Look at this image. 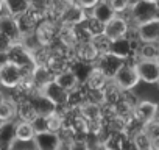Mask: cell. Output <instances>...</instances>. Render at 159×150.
<instances>
[{"label":"cell","instance_id":"cell-14","mask_svg":"<svg viewBox=\"0 0 159 150\" xmlns=\"http://www.w3.org/2000/svg\"><path fill=\"white\" fill-rule=\"evenodd\" d=\"M76 111L81 114L88 122L103 119V105H102V102H97V100H92V99H89L84 103H81Z\"/></svg>","mask_w":159,"mask_h":150},{"label":"cell","instance_id":"cell-33","mask_svg":"<svg viewBox=\"0 0 159 150\" xmlns=\"http://www.w3.org/2000/svg\"><path fill=\"white\" fill-rule=\"evenodd\" d=\"M13 44H14V42H13L11 39H8V38H5V36H0V52L7 53V52L11 49Z\"/></svg>","mask_w":159,"mask_h":150},{"label":"cell","instance_id":"cell-38","mask_svg":"<svg viewBox=\"0 0 159 150\" xmlns=\"http://www.w3.org/2000/svg\"><path fill=\"white\" fill-rule=\"evenodd\" d=\"M156 85H157V88H159V82H157V83H156Z\"/></svg>","mask_w":159,"mask_h":150},{"label":"cell","instance_id":"cell-27","mask_svg":"<svg viewBox=\"0 0 159 150\" xmlns=\"http://www.w3.org/2000/svg\"><path fill=\"white\" fill-rule=\"evenodd\" d=\"M159 55V42H142L137 47V59H156Z\"/></svg>","mask_w":159,"mask_h":150},{"label":"cell","instance_id":"cell-11","mask_svg":"<svg viewBox=\"0 0 159 150\" xmlns=\"http://www.w3.org/2000/svg\"><path fill=\"white\" fill-rule=\"evenodd\" d=\"M137 27V35L142 42H159V17L142 22Z\"/></svg>","mask_w":159,"mask_h":150},{"label":"cell","instance_id":"cell-6","mask_svg":"<svg viewBox=\"0 0 159 150\" xmlns=\"http://www.w3.org/2000/svg\"><path fill=\"white\" fill-rule=\"evenodd\" d=\"M88 14H89L88 10H84L83 7H80L75 0H72V2L59 13L58 22L66 24V25H80L88 17Z\"/></svg>","mask_w":159,"mask_h":150},{"label":"cell","instance_id":"cell-5","mask_svg":"<svg viewBox=\"0 0 159 150\" xmlns=\"http://www.w3.org/2000/svg\"><path fill=\"white\" fill-rule=\"evenodd\" d=\"M133 24L129 22V19L125 16V14H116L109 22L105 24V28H103V33L108 39H119V38H123L126 36L129 27Z\"/></svg>","mask_w":159,"mask_h":150},{"label":"cell","instance_id":"cell-34","mask_svg":"<svg viewBox=\"0 0 159 150\" xmlns=\"http://www.w3.org/2000/svg\"><path fill=\"white\" fill-rule=\"evenodd\" d=\"M75 2H76L80 7H83L84 10H88V11H89V10H91V8L98 2V0H75Z\"/></svg>","mask_w":159,"mask_h":150},{"label":"cell","instance_id":"cell-32","mask_svg":"<svg viewBox=\"0 0 159 150\" xmlns=\"http://www.w3.org/2000/svg\"><path fill=\"white\" fill-rule=\"evenodd\" d=\"M31 124H33L36 133H38V131H45V130H48V125H47V116L38 114V116L31 120Z\"/></svg>","mask_w":159,"mask_h":150},{"label":"cell","instance_id":"cell-8","mask_svg":"<svg viewBox=\"0 0 159 150\" xmlns=\"http://www.w3.org/2000/svg\"><path fill=\"white\" fill-rule=\"evenodd\" d=\"M123 63H125V59L116 56L111 52H105V53H100L98 55V58L94 61V66L97 69H100L109 80H112V77L116 75V72L120 69V66Z\"/></svg>","mask_w":159,"mask_h":150},{"label":"cell","instance_id":"cell-1","mask_svg":"<svg viewBox=\"0 0 159 150\" xmlns=\"http://www.w3.org/2000/svg\"><path fill=\"white\" fill-rule=\"evenodd\" d=\"M131 24L139 25L142 22H147L150 19L159 17V5L157 0H136L131 3L129 11L126 13Z\"/></svg>","mask_w":159,"mask_h":150},{"label":"cell","instance_id":"cell-28","mask_svg":"<svg viewBox=\"0 0 159 150\" xmlns=\"http://www.w3.org/2000/svg\"><path fill=\"white\" fill-rule=\"evenodd\" d=\"M36 130L30 120H16V138L19 139H33Z\"/></svg>","mask_w":159,"mask_h":150},{"label":"cell","instance_id":"cell-4","mask_svg":"<svg viewBox=\"0 0 159 150\" xmlns=\"http://www.w3.org/2000/svg\"><path fill=\"white\" fill-rule=\"evenodd\" d=\"M25 77V72L13 64V63H5L0 66V86L5 88V89H14L20 85V82Z\"/></svg>","mask_w":159,"mask_h":150},{"label":"cell","instance_id":"cell-31","mask_svg":"<svg viewBox=\"0 0 159 150\" xmlns=\"http://www.w3.org/2000/svg\"><path fill=\"white\" fill-rule=\"evenodd\" d=\"M10 148H14V150H17V148H33V150H36V145H34L33 139H19V138H16L11 142Z\"/></svg>","mask_w":159,"mask_h":150},{"label":"cell","instance_id":"cell-35","mask_svg":"<svg viewBox=\"0 0 159 150\" xmlns=\"http://www.w3.org/2000/svg\"><path fill=\"white\" fill-rule=\"evenodd\" d=\"M5 13V8H3V0H0V14Z\"/></svg>","mask_w":159,"mask_h":150},{"label":"cell","instance_id":"cell-37","mask_svg":"<svg viewBox=\"0 0 159 150\" xmlns=\"http://www.w3.org/2000/svg\"><path fill=\"white\" fill-rule=\"evenodd\" d=\"M156 61H157V63H159V55H157V58H156Z\"/></svg>","mask_w":159,"mask_h":150},{"label":"cell","instance_id":"cell-10","mask_svg":"<svg viewBox=\"0 0 159 150\" xmlns=\"http://www.w3.org/2000/svg\"><path fill=\"white\" fill-rule=\"evenodd\" d=\"M36 150H58L61 147V138L56 131H38L33 138Z\"/></svg>","mask_w":159,"mask_h":150},{"label":"cell","instance_id":"cell-17","mask_svg":"<svg viewBox=\"0 0 159 150\" xmlns=\"http://www.w3.org/2000/svg\"><path fill=\"white\" fill-rule=\"evenodd\" d=\"M30 100H31V103H33V106H34V110H36L38 114L48 116L50 113L56 111V103L52 102V100H50L42 91L34 92V94L30 97Z\"/></svg>","mask_w":159,"mask_h":150},{"label":"cell","instance_id":"cell-24","mask_svg":"<svg viewBox=\"0 0 159 150\" xmlns=\"http://www.w3.org/2000/svg\"><path fill=\"white\" fill-rule=\"evenodd\" d=\"M31 0H3V8L5 13L11 14V16H19L25 11H28L31 8Z\"/></svg>","mask_w":159,"mask_h":150},{"label":"cell","instance_id":"cell-25","mask_svg":"<svg viewBox=\"0 0 159 150\" xmlns=\"http://www.w3.org/2000/svg\"><path fill=\"white\" fill-rule=\"evenodd\" d=\"M17 114V102L13 97H3L0 102V120H13Z\"/></svg>","mask_w":159,"mask_h":150},{"label":"cell","instance_id":"cell-23","mask_svg":"<svg viewBox=\"0 0 159 150\" xmlns=\"http://www.w3.org/2000/svg\"><path fill=\"white\" fill-rule=\"evenodd\" d=\"M38 116L30 97H24L17 102V114H16V119L19 120H33L34 117Z\"/></svg>","mask_w":159,"mask_h":150},{"label":"cell","instance_id":"cell-2","mask_svg":"<svg viewBox=\"0 0 159 150\" xmlns=\"http://www.w3.org/2000/svg\"><path fill=\"white\" fill-rule=\"evenodd\" d=\"M8 55V61L19 66L24 72H25V77H30L34 66H36V61H34V56L31 55V52L19 41V42H14L11 45V49L7 52Z\"/></svg>","mask_w":159,"mask_h":150},{"label":"cell","instance_id":"cell-19","mask_svg":"<svg viewBox=\"0 0 159 150\" xmlns=\"http://www.w3.org/2000/svg\"><path fill=\"white\" fill-rule=\"evenodd\" d=\"M31 78H33L34 85L38 86V89L41 91L48 82H52L55 78V73L50 70V67L47 64L41 63V64H36L34 66V69L31 72Z\"/></svg>","mask_w":159,"mask_h":150},{"label":"cell","instance_id":"cell-18","mask_svg":"<svg viewBox=\"0 0 159 150\" xmlns=\"http://www.w3.org/2000/svg\"><path fill=\"white\" fill-rule=\"evenodd\" d=\"M108 82H109V78L106 77V75H105L100 69H97V67L94 66L92 70H91V73H89V77H88V80H86V83H84V86H86L91 92H98V94H102V91H103V88L106 86Z\"/></svg>","mask_w":159,"mask_h":150},{"label":"cell","instance_id":"cell-16","mask_svg":"<svg viewBox=\"0 0 159 150\" xmlns=\"http://www.w3.org/2000/svg\"><path fill=\"white\" fill-rule=\"evenodd\" d=\"M89 14H91L94 19H97L98 22L106 24V22H109L117 13H116L114 8L111 7L109 0H98V2L89 10Z\"/></svg>","mask_w":159,"mask_h":150},{"label":"cell","instance_id":"cell-7","mask_svg":"<svg viewBox=\"0 0 159 150\" xmlns=\"http://www.w3.org/2000/svg\"><path fill=\"white\" fill-rule=\"evenodd\" d=\"M136 70L139 73V78L143 83L148 85H156L159 82V63L156 59H137L136 63Z\"/></svg>","mask_w":159,"mask_h":150},{"label":"cell","instance_id":"cell-12","mask_svg":"<svg viewBox=\"0 0 159 150\" xmlns=\"http://www.w3.org/2000/svg\"><path fill=\"white\" fill-rule=\"evenodd\" d=\"M98 50L97 47L94 45L92 39H88V41H81L78 42L73 49V58L76 59H81V61H86V63H92L98 58Z\"/></svg>","mask_w":159,"mask_h":150},{"label":"cell","instance_id":"cell-26","mask_svg":"<svg viewBox=\"0 0 159 150\" xmlns=\"http://www.w3.org/2000/svg\"><path fill=\"white\" fill-rule=\"evenodd\" d=\"M131 139H133V144H134V148L137 150H150L153 148V139L150 138V134L143 130V127L137 131H134L131 134Z\"/></svg>","mask_w":159,"mask_h":150},{"label":"cell","instance_id":"cell-30","mask_svg":"<svg viewBox=\"0 0 159 150\" xmlns=\"http://www.w3.org/2000/svg\"><path fill=\"white\" fill-rule=\"evenodd\" d=\"M109 3L117 14H126L129 11V7H131L129 0H109Z\"/></svg>","mask_w":159,"mask_h":150},{"label":"cell","instance_id":"cell-9","mask_svg":"<svg viewBox=\"0 0 159 150\" xmlns=\"http://www.w3.org/2000/svg\"><path fill=\"white\" fill-rule=\"evenodd\" d=\"M157 108H159V103H156L153 100H139L133 110V116L139 124L145 125L147 122L156 119Z\"/></svg>","mask_w":159,"mask_h":150},{"label":"cell","instance_id":"cell-22","mask_svg":"<svg viewBox=\"0 0 159 150\" xmlns=\"http://www.w3.org/2000/svg\"><path fill=\"white\" fill-rule=\"evenodd\" d=\"M55 82H56L62 89H66L67 92L72 91V89H75L76 86H80V82H78V78H76V75H75V72H73L70 67H67V69H64V70L55 73Z\"/></svg>","mask_w":159,"mask_h":150},{"label":"cell","instance_id":"cell-29","mask_svg":"<svg viewBox=\"0 0 159 150\" xmlns=\"http://www.w3.org/2000/svg\"><path fill=\"white\" fill-rule=\"evenodd\" d=\"M92 42H94V45L97 47L98 53H105V52H108V49H109L111 39H108V38L105 36V33H100V35H97V36L92 38Z\"/></svg>","mask_w":159,"mask_h":150},{"label":"cell","instance_id":"cell-20","mask_svg":"<svg viewBox=\"0 0 159 150\" xmlns=\"http://www.w3.org/2000/svg\"><path fill=\"white\" fill-rule=\"evenodd\" d=\"M16 139V119L0 120V148H10Z\"/></svg>","mask_w":159,"mask_h":150},{"label":"cell","instance_id":"cell-13","mask_svg":"<svg viewBox=\"0 0 159 150\" xmlns=\"http://www.w3.org/2000/svg\"><path fill=\"white\" fill-rule=\"evenodd\" d=\"M0 36H5V38L11 39L13 42L20 41V33L17 30V24H16L14 16H11L8 13L0 14Z\"/></svg>","mask_w":159,"mask_h":150},{"label":"cell","instance_id":"cell-36","mask_svg":"<svg viewBox=\"0 0 159 150\" xmlns=\"http://www.w3.org/2000/svg\"><path fill=\"white\" fill-rule=\"evenodd\" d=\"M3 97H5V94L2 92V89H0V102H2V100H3Z\"/></svg>","mask_w":159,"mask_h":150},{"label":"cell","instance_id":"cell-39","mask_svg":"<svg viewBox=\"0 0 159 150\" xmlns=\"http://www.w3.org/2000/svg\"><path fill=\"white\" fill-rule=\"evenodd\" d=\"M0 88H2V86H0Z\"/></svg>","mask_w":159,"mask_h":150},{"label":"cell","instance_id":"cell-21","mask_svg":"<svg viewBox=\"0 0 159 150\" xmlns=\"http://www.w3.org/2000/svg\"><path fill=\"white\" fill-rule=\"evenodd\" d=\"M122 92L123 91L112 80H109L106 83V86L103 88V91H102V103L109 105V106H116L122 99Z\"/></svg>","mask_w":159,"mask_h":150},{"label":"cell","instance_id":"cell-3","mask_svg":"<svg viewBox=\"0 0 159 150\" xmlns=\"http://www.w3.org/2000/svg\"><path fill=\"white\" fill-rule=\"evenodd\" d=\"M112 82L122 89V91H129V89H134L139 83H140V78H139V73L136 70V64L133 61H125L120 69L116 72V75L112 77Z\"/></svg>","mask_w":159,"mask_h":150},{"label":"cell","instance_id":"cell-15","mask_svg":"<svg viewBox=\"0 0 159 150\" xmlns=\"http://www.w3.org/2000/svg\"><path fill=\"white\" fill-rule=\"evenodd\" d=\"M52 102H55L56 103V106H67V91L66 89H62L56 82H55V78L52 80V82H48L42 89H41Z\"/></svg>","mask_w":159,"mask_h":150}]
</instances>
